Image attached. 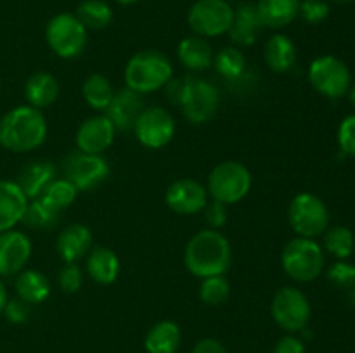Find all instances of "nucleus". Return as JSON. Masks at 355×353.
I'll return each instance as SVG.
<instances>
[{"label": "nucleus", "instance_id": "obj_1", "mask_svg": "<svg viewBox=\"0 0 355 353\" xmlns=\"http://www.w3.org/2000/svg\"><path fill=\"white\" fill-rule=\"evenodd\" d=\"M184 265L200 279L224 275L232 265L231 242L215 228L196 232L184 249Z\"/></svg>", "mask_w": 355, "mask_h": 353}, {"label": "nucleus", "instance_id": "obj_2", "mask_svg": "<svg viewBox=\"0 0 355 353\" xmlns=\"http://www.w3.org/2000/svg\"><path fill=\"white\" fill-rule=\"evenodd\" d=\"M47 138V121L40 109L17 106L0 118V145L12 152H30Z\"/></svg>", "mask_w": 355, "mask_h": 353}, {"label": "nucleus", "instance_id": "obj_3", "mask_svg": "<svg viewBox=\"0 0 355 353\" xmlns=\"http://www.w3.org/2000/svg\"><path fill=\"white\" fill-rule=\"evenodd\" d=\"M173 76V66L163 52L141 51L128 59L125 66L127 89L137 93H151L168 85Z\"/></svg>", "mask_w": 355, "mask_h": 353}, {"label": "nucleus", "instance_id": "obj_4", "mask_svg": "<svg viewBox=\"0 0 355 353\" xmlns=\"http://www.w3.org/2000/svg\"><path fill=\"white\" fill-rule=\"evenodd\" d=\"M173 87V80H170ZM172 100L179 102L186 120L193 125L208 123L217 114L220 96L214 83L203 78H184L177 82Z\"/></svg>", "mask_w": 355, "mask_h": 353}, {"label": "nucleus", "instance_id": "obj_5", "mask_svg": "<svg viewBox=\"0 0 355 353\" xmlns=\"http://www.w3.org/2000/svg\"><path fill=\"white\" fill-rule=\"evenodd\" d=\"M281 265L291 279L298 282H312L324 270V253L314 239L297 235L283 248Z\"/></svg>", "mask_w": 355, "mask_h": 353}, {"label": "nucleus", "instance_id": "obj_6", "mask_svg": "<svg viewBox=\"0 0 355 353\" xmlns=\"http://www.w3.org/2000/svg\"><path fill=\"white\" fill-rule=\"evenodd\" d=\"M252 189V173L243 163H218L208 175V196L222 204H236L245 199Z\"/></svg>", "mask_w": 355, "mask_h": 353}, {"label": "nucleus", "instance_id": "obj_7", "mask_svg": "<svg viewBox=\"0 0 355 353\" xmlns=\"http://www.w3.org/2000/svg\"><path fill=\"white\" fill-rule=\"evenodd\" d=\"M89 30L75 14H55L45 26V42L49 48L61 59H75L87 47Z\"/></svg>", "mask_w": 355, "mask_h": 353}, {"label": "nucleus", "instance_id": "obj_8", "mask_svg": "<svg viewBox=\"0 0 355 353\" xmlns=\"http://www.w3.org/2000/svg\"><path fill=\"white\" fill-rule=\"evenodd\" d=\"M288 221L298 237L314 239L328 228L329 211L321 197L312 192H300L291 199Z\"/></svg>", "mask_w": 355, "mask_h": 353}, {"label": "nucleus", "instance_id": "obj_9", "mask_svg": "<svg viewBox=\"0 0 355 353\" xmlns=\"http://www.w3.org/2000/svg\"><path fill=\"white\" fill-rule=\"evenodd\" d=\"M309 82L321 96L340 99L349 93L352 75L342 59L335 55H321L309 66Z\"/></svg>", "mask_w": 355, "mask_h": 353}, {"label": "nucleus", "instance_id": "obj_10", "mask_svg": "<svg viewBox=\"0 0 355 353\" xmlns=\"http://www.w3.org/2000/svg\"><path fill=\"white\" fill-rule=\"evenodd\" d=\"M234 19V9L225 0H196L187 12V24L194 35L214 38L225 35Z\"/></svg>", "mask_w": 355, "mask_h": 353}, {"label": "nucleus", "instance_id": "obj_11", "mask_svg": "<svg viewBox=\"0 0 355 353\" xmlns=\"http://www.w3.org/2000/svg\"><path fill=\"white\" fill-rule=\"evenodd\" d=\"M270 314L274 322L286 332H298L307 327L312 308L307 296L297 287H281L272 298Z\"/></svg>", "mask_w": 355, "mask_h": 353}, {"label": "nucleus", "instance_id": "obj_12", "mask_svg": "<svg viewBox=\"0 0 355 353\" xmlns=\"http://www.w3.org/2000/svg\"><path fill=\"white\" fill-rule=\"evenodd\" d=\"M64 179L76 187L78 192H87L99 185L110 175V165L103 154H87L76 151L64 159Z\"/></svg>", "mask_w": 355, "mask_h": 353}, {"label": "nucleus", "instance_id": "obj_13", "mask_svg": "<svg viewBox=\"0 0 355 353\" xmlns=\"http://www.w3.org/2000/svg\"><path fill=\"white\" fill-rule=\"evenodd\" d=\"M137 141L148 149H163L175 135V120L159 106L144 107L134 125Z\"/></svg>", "mask_w": 355, "mask_h": 353}, {"label": "nucleus", "instance_id": "obj_14", "mask_svg": "<svg viewBox=\"0 0 355 353\" xmlns=\"http://www.w3.org/2000/svg\"><path fill=\"white\" fill-rule=\"evenodd\" d=\"M165 203L177 215H196L208 204V190L194 179H177L165 192Z\"/></svg>", "mask_w": 355, "mask_h": 353}, {"label": "nucleus", "instance_id": "obj_15", "mask_svg": "<svg viewBox=\"0 0 355 353\" xmlns=\"http://www.w3.org/2000/svg\"><path fill=\"white\" fill-rule=\"evenodd\" d=\"M116 128L113 121L106 114L87 118L78 127L75 135V142L78 151L87 154H103L114 141Z\"/></svg>", "mask_w": 355, "mask_h": 353}, {"label": "nucleus", "instance_id": "obj_16", "mask_svg": "<svg viewBox=\"0 0 355 353\" xmlns=\"http://www.w3.org/2000/svg\"><path fill=\"white\" fill-rule=\"evenodd\" d=\"M31 256V241L24 232H0V277L17 275Z\"/></svg>", "mask_w": 355, "mask_h": 353}, {"label": "nucleus", "instance_id": "obj_17", "mask_svg": "<svg viewBox=\"0 0 355 353\" xmlns=\"http://www.w3.org/2000/svg\"><path fill=\"white\" fill-rule=\"evenodd\" d=\"M94 248V235L83 224H71L59 232L55 249L64 263H76Z\"/></svg>", "mask_w": 355, "mask_h": 353}, {"label": "nucleus", "instance_id": "obj_18", "mask_svg": "<svg viewBox=\"0 0 355 353\" xmlns=\"http://www.w3.org/2000/svg\"><path fill=\"white\" fill-rule=\"evenodd\" d=\"M28 197L12 180H0V232L10 230L23 220Z\"/></svg>", "mask_w": 355, "mask_h": 353}, {"label": "nucleus", "instance_id": "obj_19", "mask_svg": "<svg viewBox=\"0 0 355 353\" xmlns=\"http://www.w3.org/2000/svg\"><path fill=\"white\" fill-rule=\"evenodd\" d=\"M142 109H144V102H142L141 93L130 89H123L114 93L110 107L104 113L113 121L116 130H130L134 128Z\"/></svg>", "mask_w": 355, "mask_h": 353}, {"label": "nucleus", "instance_id": "obj_20", "mask_svg": "<svg viewBox=\"0 0 355 353\" xmlns=\"http://www.w3.org/2000/svg\"><path fill=\"white\" fill-rule=\"evenodd\" d=\"M262 28L255 3H239L234 9V19L227 35L231 42L238 47H250L257 42L259 31Z\"/></svg>", "mask_w": 355, "mask_h": 353}, {"label": "nucleus", "instance_id": "obj_21", "mask_svg": "<svg viewBox=\"0 0 355 353\" xmlns=\"http://www.w3.org/2000/svg\"><path fill=\"white\" fill-rule=\"evenodd\" d=\"M120 258L116 253L104 246H94L87 256V273L101 286L113 284L120 275Z\"/></svg>", "mask_w": 355, "mask_h": 353}, {"label": "nucleus", "instance_id": "obj_22", "mask_svg": "<svg viewBox=\"0 0 355 353\" xmlns=\"http://www.w3.org/2000/svg\"><path fill=\"white\" fill-rule=\"evenodd\" d=\"M255 7L262 26L281 30L298 17L300 0H259Z\"/></svg>", "mask_w": 355, "mask_h": 353}, {"label": "nucleus", "instance_id": "obj_23", "mask_svg": "<svg viewBox=\"0 0 355 353\" xmlns=\"http://www.w3.org/2000/svg\"><path fill=\"white\" fill-rule=\"evenodd\" d=\"M214 51L203 37L191 35L177 45V57L184 68L191 71H203L214 64Z\"/></svg>", "mask_w": 355, "mask_h": 353}, {"label": "nucleus", "instance_id": "obj_24", "mask_svg": "<svg viewBox=\"0 0 355 353\" xmlns=\"http://www.w3.org/2000/svg\"><path fill=\"white\" fill-rule=\"evenodd\" d=\"M55 168L49 161H31L26 166H23L17 176V185L24 192L28 199H37L44 194L49 183L54 180Z\"/></svg>", "mask_w": 355, "mask_h": 353}, {"label": "nucleus", "instance_id": "obj_25", "mask_svg": "<svg viewBox=\"0 0 355 353\" xmlns=\"http://www.w3.org/2000/svg\"><path fill=\"white\" fill-rule=\"evenodd\" d=\"M59 96V83L54 75L45 71L33 73L24 83V97L28 100V106L44 109L52 106Z\"/></svg>", "mask_w": 355, "mask_h": 353}, {"label": "nucleus", "instance_id": "obj_26", "mask_svg": "<svg viewBox=\"0 0 355 353\" xmlns=\"http://www.w3.org/2000/svg\"><path fill=\"white\" fill-rule=\"evenodd\" d=\"M16 293L26 305H40L51 296V280L40 270H21L16 277Z\"/></svg>", "mask_w": 355, "mask_h": 353}, {"label": "nucleus", "instance_id": "obj_27", "mask_svg": "<svg viewBox=\"0 0 355 353\" xmlns=\"http://www.w3.org/2000/svg\"><path fill=\"white\" fill-rule=\"evenodd\" d=\"M263 57L274 73H288L297 62V47L290 37L276 33L267 40Z\"/></svg>", "mask_w": 355, "mask_h": 353}, {"label": "nucleus", "instance_id": "obj_28", "mask_svg": "<svg viewBox=\"0 0 355 353\" xmlns=\"http://www.w3.org/2000/svg\"><path fill=\"white\" fill-rule=\"evenodd\" d=\"M180 329L175 322L162 320L146 334L144 348L148 353H175L180 346Z\"/></svg>", "mask_w": 355, "mask_h": 353}, {"label": "nucleus", "instance_id": "obj_29", "mask_svg": "<svg viewBox=\"0 0 355 353\" xmlns=\"http://www.w3.org/2000/svg\"><path fill=\"white\" fill-rule=\"evenodd\" d=\"M82 93L85 102L89 104L92 109L103 113V111H106L107 107H110L114 96V90L106 76L99 75V73H94V75H90L89 78L83 82Z\"/></svg>", "mask_w": 355, "mask_h": 353}, {"label": "nucleus", "instance_id": "obj_30", "mask_svg": "<svg viewBox=\"0 0 355 353\" xmlns=\"http://www.w3.org/2000/svg\"><path fill=\"white\" fill-rule=\"evenodd\" d=\"M75 16L87 30H104L113 21V9L106 0H83Z\"/></svg>", "mask_w": 355, "mask_h": 353}, {"label": "nucleus", "instance_id": "obj_31", "mask_svg": "<svg viewBox=\"0 0 355 353\" xmlns=\"http://www.w3.org/2000/svg\"><path fill=\"white\" fill-rule=\"evenodd\" d=\"M214 66L225 80H238L246 69V57L238 47H224L214 55Z\"/></svg>", "mask_w": 355, "mask_h": 353}, {"label": "nucleus", "instance_id": "obj_32", "mask_svg": "<svg viewBox=\"0 0 355 353\" xmlns=\"http://www.w3.org/2000/svg\"><path fill=\"white\" fill-rule=\"evenodd\" d=\"M76 196H78V190H76V187L73 185L69 180L54 179L49 183L47 189L44 190L40 199L44 201L45 204H49L52 210L62 211L75 203Z\"/></svg>", "mask_w": 355, "mask_h": 353}, {"label": "nucleus", "instance_id": "obj_33", "mask_svg": "<svg viewBox=\"0 0 355 353\" xmlns=\"http://www.w3.org/2000/svg\"><path fill=\"white\" fill-rule=\"evenodd\" d=\"M355 239L350 228L336 225V227L326 228L324 232V249L331 256L338 260L349 258L354 253Z\"/></svg>", "mask_w": 355, "mask_h": 353}, {"label": "nucleus", "instance_id": "obj_34", "mask_svg": "<svg viewBox=\"0 0 355 353\" xmlns=\"http://www.w3.org/2000/svg\"><path fill=\"white\" fill-rule=\"evenodd\" d=\"M200 286V300L205 305L210 307H218V305L225 303L231 296V284H229L227 277L225 275H214L201 279Z\"/></svg>", "mask_w": 355, "mask_h": 353}, {"label": "nucleus", "instance_id": "obj_35", "mask_svg": "<svg viewBox=\"0 0 355 353\" xmlns=\"http://www.w3.org/2000/svg\"><path fill=\"white\" fill-rule=\"evenodd\" d=\"M58 217L59 211L52 210L40 197H37V199H31V203H28L23 220L31 228H51L58 224Z\"/></svg>", "mask_w": 355, "mask_h": 353}, {"label": "nucleus", "instance_id": "obj_36", "mask_svg": "<svg viewBox=\"0 0 355 353\" xmlns=\"http://www.w3.org/2000/svg\"><path fill=\"white\" fill-rule=\"evenodd\" d=\"M83 282V273L76 263H64L58 273V284L61 287L62 293L73 294L82 287Z\"/></svg>", "mask_w": 355, "mask_h": 353}, {"label": "nucleus", "instance_id": "obj_37", "mask_svg": "<svg viewBox=\"0 0 355 353\" xmlns=\"http://www.w3.org/2000/svg\"><path fill=\"white\" fill-rule=\"evenodd\" d=\"M328 280L342 289L355 287V265L347 262H336L329 266Z\"/></svg>", "mask_w": 355, "mask_h": 353}, {"label": "nucleus", "instance_id": "obj_38", "mask_svg": "<svg viewBox=\"0 0 355 353\" xmlns=\"http://www.w3.org/2000/svg\"><path fill=\"white\" fill-rule=\"evenodd\" d=\"M298 16L309 24H319L329 16V6L326 0H302Z\"/></svg>", "mask_w": 355, "mask_h": 353}, {"label": "nucleus", "instance_id": "obj_39", "mask_svg": "<svg viewBox=\"0 0 355 353\" xmlns=\"http://www.w3.org/2000/svg\"><path fill=\"white\" fill-rule=\"evenodd\" d=\"M338 144L345 154L355 156V114H349L340 123Z\"/></svg>", "mask_w": 355, "mask_h": 353}, {"label": "nucleus", "instance_id": "obj_40", "mask_svg": "<svg viewBox=\"0 0 355 353\" xmlns=\"http://www.w3.org/2000/svg\"><path fill=\"white\" fill-rule=\"evenodd\" d=\"M203 211L205 215H207V221L211 225V228H215V230L225 224V218H227L225 204L214 201L211 204H207V208H205Z\"/></svg>", "mask_w": 355, "mask_h": 353}, {"label": "nucleus", "instance_id": "obj_41", "mask_svg": "<svg viewBox=\"0 0 355 353\" xmlns=\"http://www.w3.org/2000/svg\"><path fill=\"white\" fill-rule=\"evenodd\" d=\"M274 353H305V345L297 336H284L276 343Z\"/></svg>", "mask_w": 355, "mask_h": 353}, {"label": "nucleus", "instance_id": "obj_42", "mask_svg": "<svg viewBox=\"0 0 355 353\" xmlns=\"http://www.w3.org/2000/svg\"><path fill=\"white\" fill-rule=\"evenodd\" d=\"M24 301L21 300H10L7 301L6 308H3V311H6L7 318H9L10 322H14V324H21V322H24L28 318V310L26 307H24Z\"/></svg>", "mask_w": 355, "mask_h": 353}, {"label": "nucleus", "instance_id": "obj_43", "mask_svg": "<svg viewBox=\"0 0 355 353\" xmlns=\"http://www.w3.org/2000/svg\"><path fill=\"white\" fill-rule=\"evenodd\" d=\"M193 353H227V350H225V346L218 339L205 338L194 345Z\"/></svg>", "mask_w": 355, "mask_h": 353}, {"label": "nucleus", "instance_id": "obj_44", "mask_svg": "<svg viewBox=\"0 0 355 353\" xmlns=\"http://www.w3.org/2000/svg\"><path fill=\"white\" fill-rule=\"evenodd\" d=\"M7 301H9V298H7V291L6 287H3L2 280H0V314H3V308H6Z\"/></svg>", "mask_w": 355, "mask_h": 353}, {"label": "nucleus", "instance_id": "obj_45", "mask_svg": "<svg viewBox=\"0 0 355 353\" xmlns=\"http://www.w3.org/2000/svg\"><path fill=\"white\" fill-rule=\"evenodd\" d=\"M349 99H350V102H352V106L355 107V85L350 87V90H349Z\"/></svg>", "mask_w": 355, "mask_h": 353}, {"label": "nucleus", "instance_id": "obj_46", "mask_svg": "<svg viewBox=\"0 0 355 353\" xmlns=\"http://www.w3.org/2000/svg\"><path fill=\"white\" fill-rule=\"evenodd\" d=\"M114 2L121 3V6H132V3L139 2V0H114Z\"/></svg>", "mask_w": 355, "mask_h": 353}, {"label": "nucleus", "instance_id": "obj_47", "mask_svg": "<svg viewBox=\"0 0 355 353\" xmlns=\"http://www.w3.org/2000/svg\"><path fill=\"white\" fill-rule=\"evenodd\" d=\"M331 2H335V3H349V2H352V0H331Z\"/></svg>", "mask_w": 355, "mask_h": 353}, {"label": "nucleus", "instance_id": "obj_48", "mask_svg": "<svg viewBox=\"0 0 355 353\" xmlns=\"http://www.w3.org/2000/svg\"><path fill=\"white\" fill-rule=\"evenodd\" d=\"M225 2H232V0H225Z\"/></svg>", "mask_w": 355, "mask_h": 353}]
</instances>
